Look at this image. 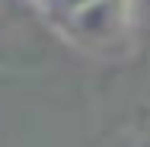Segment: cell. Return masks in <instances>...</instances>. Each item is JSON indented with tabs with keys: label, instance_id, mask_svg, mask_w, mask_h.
<instances>
[{
	"label": "cell",
	"instance_id": "cell-1",
	"mask_svg": "<svg viewBox=\"0 0 150 147\" xmlns=\"http://www.w3.org/2000/svg\"><path fill=\"white\" fill-rule=\"evenodd\" d=\"M45 16L77 48L99 58H121L131 48L134 0H42Z\"/></svg>",
	"mask_w": 150,
	"mask_h": 147
},
{
	"label": "cell",
	"instance_id": "cell-2",
	"mask_svg": "<svg viewBox=\"0 0 150 147\" xmlns=\"http://www.w3.org/2000/svg\"><path fill=\"white\" fill-rule=\"evenodd\" d=\"M141 3H144V6H147V13H150V0H141Z\"/></svg>",
	"mask_w": 150,
	"mask_h": 147
}]
</instances>
